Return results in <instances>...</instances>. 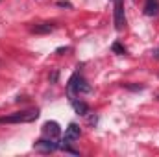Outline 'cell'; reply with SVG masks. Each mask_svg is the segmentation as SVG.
I'll return each instance as SVG.
<instances>
[{"instance_id": "4", "label": "cell", "mask_w": 159, "mask_h": 157, "mask_svg": "<svg viewBox=\"0 0 159 157\" xmlns=\"http://www.w3.org/2000/svg\"><path fill=\"white\" fill-rule=\"evenodd\" d=\"M59 133H61V128H59L57 122L48 120V122L43 124V135H44L46 139H56V137H59Z\"/></svg>"}, {"instance_id": "2", "label": "cell", "mask_w": 159, "mask_h": 157, "mask_svg": "<svg viewBox=\"0 0 159 157\" xmlns=\"http://www.w3.org/2000/svg\"><path fill=\"white\" fill-rule=\"evenodd\" d=\"M39 118V109H28V111H17L9 117H2L0 124H22V122H34Z\"/></svg>"}, {"instance_id": "1", "label": "cell", "mask_w": 159, "mask_h": 157, "mask_svg": "<svg viewBox=\"0 0 159 157\" xmlns=\"http://www.w3.org/2000/svg\"><path fill=\"white\" fill-rule=\"evenodd\" d=\"M67 91H69V96L74 98L76 94H87V92H91V85L87 83V79L83 78L80 72H74L70 76V79H69V83H67Z\"/></svg>"}, {"instance_id": "8", "label": "cell", "mask_w": 159, "mask_h": 157, "mask_svg": "<svg viewBox=\"0 0 159 157\" xmlns=\"http://www.w3.org/2000/svg\"><path fill=\"white\" fill-rule=\"evenodd\" d=\"M144 15H148V17L159 15V0H146V4H144Z\"/></svg>"}, {"instance_id": "5", "label": "cell", "mask_w": 159, "mask_h": 157, "mask_svg": "<svg viewBox=\"0 0 159 157\" xmlns=\"http://www.w3.org/2000/svg\"><path fill=\"white\" fill-rule=\"evenodd\" d=\"M126 26V17H124V7H122V0H115V28L122 30Z\"/></svg>"}, {"instance_id": "6", "label": "cell", "mask_w": 159, "mask_h": 157, "mask_svg": "<svg viewBox=\"0 0 159 157\" xmlns=\"http://www.w3.org/2000/svg\"><path fill=\"white\" fill-rule=\"evenodd\" d=\"M80 135H81V129H80L78 124H69V128L65 129V139H63V142H74V141H78Z\"/></svg>"}, {"instance_id": "10", "label": "cell", "mask_w": 159, "mask_h": 157, "mask_svg": "<svg viewBox=\"0 0 159 157\" xmlns=\"http://www.w3.org/2000/svg\"><path fill=\"white\" fill-rule=\"evenodd\" d=\"M113 52H117L119 56H124V54H126V48H124L120 43H115V44H113Z\"/></svg>"}, {"instance_id": "9", "label": "cell", "mask_w": 159, "mask_h": 157, "mask_svg": "<svg viewBox=\"0 0 159 157\" xmlns=\"http://www.w3.org/2000/svg\"><path fill=\"white\" fill-rule=\"evenodd\" d=\"M70 104H72V107H74V111H76V115H89V105L85 104V102H81V100H76V98H70Z\"/></svg>"}, {"instance_id": "3", "label": "cell", "mask_w": 159, "mask_h": 157, "mask_svg": "<svg viewBox=\"0 0 159 157\" xmlns=\"http://www.w3.org/2000/svg\"><path fill=\"white\" fill-rule=\"evenodd\" d=\"M59 148H61V144L59 142H54V139H48V141L41 139V141H37L34 144V150H37L41 154H52V152H56Z\"/></svg>"}, {"instance_id": "7", "label": "cell", "mask_w": 159, "mask_h": 157, "mask_svg": "<svg viewBox=\"0 0 159 157\" xmlns=\"http://www.w3.org/2000/svg\"><path fill=\"white\" fill-rule=\"evenodd\" d=\"M57 26H56V22H41V24H35L34 28H32V32L34 34H50V32H54Z\"/></svg>"}, {"instance_id": "11", "label": "cell", "mask_w": 159, "mask_h": 157, "mask_svg": "<svg viewBox=\"0 0 159 157\" xmlns=\"http://www.w3.org/2000/svg\"><path fill=\"white\" fill-rule=\"evenodd\" d=\"M57 6H59V7H72V4H70V2H67V0H59V2H57Z\"/></svg>"}]
</instances>
